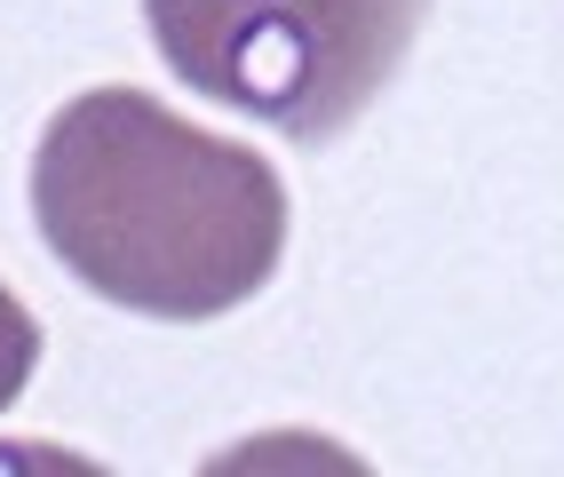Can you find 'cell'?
Here are the masks:
<instances>
[{
	"instance_id": "6da1fadb",
	"label": "cell",
	"mask_w": 564,
	"mask_h": 477,
	"mask_svg": "<svg viewBox=\"0 0 564 477\" xmlns=\"http://www.w3.org/2000/svg\"><path fill=\"white\" fill-rule=\"evenodd\" d=\"M32 224L88 295L199 326L279 279L286 183L271 152L167 112L152 88H80L32 152Z\"/></svg>"
},
{
	"instance_id": "7a4b0ae2",
	"label": "cell",
	"mask_w": 564,
	"mask_h": 477,
	"mask_svg": "<svg viewBox=\"0 0 564 477\" xmlns=\"http://www.w3.org/2000/svg\"><path fill=\"white\" fill-rule=\"evenodd\" d=\"M430 0H143L160 64L192 96L294 143L343 135L405 64Z\"/></svg>"
},
{
	"instance_id": "3957f363",
	"label": "cell",
	"mask_w": 564,
	"mask_h": 477,
	"mask_svg": "<svg viewBox=\"0 0 564 477\" xmlns=\"http://www.w3.org/2000/svg\"><path fill=\"white\" fill-rule=\"evenodd\" d=\"M32 366H41V318H32V311L17 303V286L0 279V414L24 398Z\"/></svg>"
}]
</instances>
